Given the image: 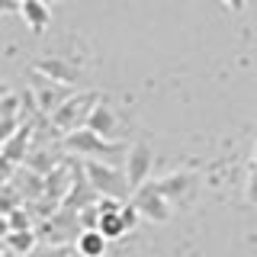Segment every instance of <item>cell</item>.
Returning a JSON list of instances; mask_svg holds the SVG:
<instances>
[{
    "instance_id": "ac0fdd59",
    "label": "cell",
    "mask_w": 257,
    "mask_h": 257,
    "mask_svg": "<svg viewBox=\"0 0 257 257\" xmlns=\"http://www.w3.org/2000/svg\"><path fill=\"white\" fill-rule=\"evenodd\" d=\"M29 257H71L68 244H39Z\"/></svg>"
},
{
    "instance_id": "603a6c76",
    "label": "cell",
    "mask_w": 257,
    "mask_h": 257,
    "mask_svg": "<svg viewBox=\"0 0 257 257\" xmlns=\"http://www.w3.org/2000/svg\"><path fill=\"white\" fill-rule=\"evenodd\" d=\"M48 4H52V0H48Z\"/></svg>"
},
{
    "instance_id": "d6986e66",
    "label": "cell",
    "mask_w": 257,
    "mask_h": 257,
    "mask_svg": "<svg viewBox=\"0 0 257 257\" xmlns=\"http://www.w3.org/2000/svg\"><path fill=\"white\" fill-rule=\"evenodd\" d=\"M247 203L257 206V161H251L247 167Z\"/></svg>"
},
{
    "instance_id": "7c38bea8",
    "label": "cell",
    "mask_w": 257,
    "mask_h": 257,
    "mask_svg": "<svg viewBox=\"0 0 257 257\" xmlns=\"http://www.w3.org/2000/svg\"><path fill=\"white\" fill-rule=\"evenodd\" d=\"M13 183H16V180H13ZM16 190L23 193V203H36V199H42V196H45V174H39V171H32V167L23 164Z\"/></svg>"
},
{
    "instance_id": "9c48e42d",
    "label": "cell",
    "mask_w": 257,
    "mask_h": 257,
    "mask_svg": "<svg viewBox=\"0 0 257 257\" xmlns=\"http://www.w3.org/2000/svg\"><path fill=\"white\" fill-rule=\"evenodd\" d=\"M32 71H36V74H42V77L61 80V84H71V87L80 80V71L74 68V64H68L64 58H39L36 64H32Z\"/></svg>"
},
{
    "instance_id": "7a4b0ae2",
    "label": "cell",
    "mask_w": 257,
    "mask_h": 257,
    "mask_svg": "<svg viewBox=\"0 0 257 257\" xmlns=\"http://www.w3.org/2000/svg\"><path fill=\"white\" fill-rule=\"evenodd\" d=\"M96 103H100V93H96V90L71 93L68 100L48 116V122H52V128L58 135H68V132H74V128L87 125V116H90V109L96 106Z\"/></svg>"
},
{
    "instance_id": "52a82bcc",
    "label": "cell",
    "mask_w": 257,
    "mask_h": 257,
    "mask_svg": "<svg viewBox=\"0 0 257 257\" xmlns=\"http://www.w3.org/2000/svg\"><path fill=\"white\" fill-rule=\"evenodd\" d=\"M158 187H161V193H164L167 199H171V206H187L193 199V193H196V187H199V177L190 174V171H174V174L161 177Z\"/></svg>"
},
{
    "instance_id": "e0dca14e",
    "label": "cell",
    "mask_w": 257,
    "mask_h": 257,
    "mask_svg": "<svg viewBox=\"0 0 257 257\" xmlns=\"http://www.w3.org/2000/svg\"><path fill=\"white\" fill-rule=\"evenodd\" d=\"M4 219H7V225H10V231H26V228H36V219H32V215L26 212V203H23V209L16 206L13 212H7ZM10 231H7V235H10Z\"/></svg>"
},
{
    "instance_id": "277c9868",
    "label": "cell",
    "mask_w": 257,
    "mask_h": 257,
    "mask_svg": "<svg viewBox=\"0 0 257 257\" xmlns=\"http://www.w3.org/2000/svg\"><path fill=\"white\" fill-rule=\"evenodd\" d=\"M132 203L139 206L142 219H148V222H155V225H164L167 219H171V212H174L171 199H167L164 193H161L158 180H148V183H142V187L132 193Z\"/></svg>"
},
{
    "instance_id": "30bf717a",
    "label": "cell",
    "mask_w": 257,
    "mask_h": 257,
    "mask_svg": "<svg viewBox=\"0 0 257 257\" xmlns=\"http://www.w3.org/2000/svg\"><path fill=\"white\" fill-rule=\"evenodd\" d=\"M87 128L100 132L103 139H112V135H116L119 119H116V112H112V106H109L106 100H100V103L90 109V116H87Z\"/></svg>"
},
{
    "instance_id": "9a60e30c",
    "label": "cell",
    "mask_w": 257,
    "mask_h": 257,
    "mask_svg": "<svg viewBox=\"0 0 257 257\" xmlns=\"http://www.w3.org/2000/svg\"><path fill=\"white\" fill-rule=\"evenodd\" d=\"M61 161H64V158H55L52 148H42V145H36V148L26 155V161H23V164L32 167V171H39V174H48V171H55Z\"/></svg>"
},
{
    "instance_id": "2e32d148",
    "label": "cell",
    "mask_w": 257,
    "mask_h": 257,
    "mask_svg": "<svg viewBox=\"0 0 257 257\" xmlns=\"http://www.w3.org/2000/svg\"><path fill=\"white\" fill-rule=\"evenodd\" d=\"M100 231L109 241H116V238H122L128 228H125V222H122V215H119V212H103L100 215Z\"/></svg>"
},
{
    "instance_id": "5bb4252c",
    "label": "cell",
    "mask_w": 257,
    "mask_h": 257,
    "mask_svg": "<svg viewBox=\"0 0 257 257\" xmlns=\"http://www.w3.org/2000/svg\"><path fill=\"white\" fill-rule=\"evenodd\" d=\"M4 244L13 247L20 257H29L32 251L39 247V231L36 228H26V231H10V235H4Z\"/></svg>"
},
{
    "instance_id": "8fae6325",
    "label": "cell",
    "mask_w": 257,
    "mask_h": 257,
    "mask_svg": "<svg viewBox=\"0 0 257 257\" xmlns=\"http://www.w3.org/2000/svg\"><path fill=\"white\" fill-rule=\"evenodd\" d=\"M20 16L26 20V26L36 32V36H42V32L48 29V23H52V10H48V0H23Z\"/></svg>"
},
{
    "instance_id": "8992f818",
    "label": "cell",
    "mask_w": 257,
    "mask_h": 257,
    "mask_svg": "<svg viewBox=\"0 0 257 257\" xmlns=\"http://www.w3.org/2000/svg\"><path fill=\"white\" fill-rule=\"evenodd\" d=\"M36 128H39V119H26L10 139L0 142V158L4 161H13V164H23L26 155L32 151V139H36Z\"/></svg>"
},
{
    "instance_id": "5b68a950",
    "label": "cell",
    "mask_w": 257,
    "mask_h": 257,
    "mask_svg": "<svg viewBox=\"0 0 257 257\" xmlns=\"http://www.w3.org/2000/svg\"><path fill=\"white\" fill-rule=\"evenodd\" d=\"M151 167H155V151H151V145H145V142L128 145V155H125V177H128V183H132V190H139L142 183H148Z\"/></svg>"
},
{
    "instance_id": "ffe728a7",
    "label": "cell",
    "mask_w": 257,
    "mask_h": 257,
    "mask_svg": "<svg viewBox=\"0 0 257 257\" xmlns=\"http://www.w3.org/2000/svg\"><path fill=\"white\" fill-rule=\"evenodd\" d=\"M225 4H228L231 10H241V7H244V0H225Z\"/></svg>"
},
{
    "instance_id": "44dd1931",
    "label": "cell",
    "mask_w": 257,
    "mask_h": 257,
    "mask_svg": "<svg viewBox=\"0 0 257 257\" xmlns=\"http://www.w3.org/2000/svg\"><path fill=\"white\" fill-rule=\"evenodd\" d=\"M71 257H84V254H80V251H71Z\"/></svg>"
},
{
    "instance_id": "4fadbf2b",
    "label": "cell",
    "mask_w": 257,
    "mask_h": 257,
    "mask_svg": "<svg viewBox=\"0 0 257 257\" xmlns=\"http://www.w3.org/2000/svg\"><path fill=\"white\" fill-rule=\"evenodd\" d=\"M106 244H109V238L100 228H84L80 238L74 241V251H80L84 257H106Z\"/></svg>"
},
{
    "instance_id": "3957f363",
    "label": "cell",
    "mask_w": 257,
    "mask_h": 257,
    "mask_svg": "<svg viewBox=\"0 0 257 257\" xmlns=\"http://www.w3.org/2000/svg\"><path fill=\"white\" fill-rule=\"evenodd\" d=\"M87 164V177H90L93 190L100 193V196H116V199H125L132 190V183H128L125 171H119L116 164H106V161H84Z\"/></svg>"
},
{
    "instance_id": "7402d4cb",
    "label": "cell",
    "mask_w": 257,
    "mask_h": 257,
    "mask_svg": "<svg viewBox=\"0 0 257 257\" xmlns=\"http://www.w3.org/2000/svg\"><path fill=\"white\" fill-rule=\"evenodd\" d=\"M254 161H257V142H254Z\"/></svg>"
},
{
    "instance_id": "ba28073f",
    "label": "cell",
    "mask_w": 257,
    "mask_h": 257,
    "mask_svg": "<svg viewBox=\"0 0 257 257\" xmlns=\"http://www.w3.org/2000/svg\"><path fill=\"white\" fill-rule=\"evenodd\" d=\"M39 77H42V74H39ZM71 93H74V87H71V84H61V80L42 77V80L36 84V100H39V109H42V116H52V112L58 109Z\"/></svg>"
},
{
    "instance_id": "6da1fadb",
    "label": "cell",
    "mask_w": 257,
    "mask_h": 257,
    "mask_svg": "<svg viewBox=\"0 0 257 257\" xmlns=\"http://www.w3.org/2000/svg\"><path fill=\"white\" fill-rule=\"evenodd\" d=\"M61 148L68 151V155H77L84 161H106V164H116L119 158L125 161L128 155V145L125 142H112V139H103L100 132H93V128L80 125L74 132L61 135Z\"/></svg>"
}]
</instances>
